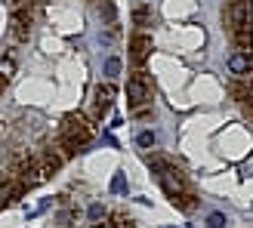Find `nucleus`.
<instances>
[{
  "label": "nucleus",
  "mask_w": 253,
  "mask_h": 228,
  "mask_svg": "<svg viewBox=\"0 0 253 228\" xmlns=\"http://www.w3.org/2000/svg\"><path fill=\"white\" fill-rule=\"evenodd\" d=\"M145 160H148V167L155 170L161 188H164V191H167V197H170V204L179 207L182 213H192V210L198 207L201 197L195 194V188L188 185V179H185V173H182L179 163H173L170 157H164V154H148Z\"/></svg>",
  "instance_id": "nucleus-1"
},
{
  "label": "nucleus",
  "mask_w": 253,
  "mask_h": 228,
  "mask_svg": "<svg viewBox=\"0 0 253 228\" xmlns=\"http://www.w3.org/2000/svg\"><path fill=\"white\" fill-rule=\"evenodd\" d=\"M222 25L235 46L241 53H250L253 46V34H250V0H225L222 6Z\"/></svg>",
  "instance_id": "nucleus-2"
},
{
  "label": "nucleus",
  "mask_w": 253,
  "mask_h": 228,
  "mask_svg": "<svg viewBox=\"0 0 253 228\" xmlns=\"http://www.w3.org/2000/svg\"><path fill=\"white\" fill-rule=\"evenodd\" d=\"M93 142V126L86 123L81 114H71V117H65V123H62V133H59V154L62 157H71L74 151H81Z\"/></svg>",
  "instance_id": "nucleus-3"
},
{
  "label": "nucleus",
  "mask_w": 253,
  "mask_h": 228,
  "mask_svg": "<svg viewBox=\"0 0 253 228\" xmlns=\"http://www.w3.org/2000/svg\"><path fill=\"white\" fill-rule=\"evenodd\" d=\"M151 99H155V86H151V77H148L142 68H136L133 77L126 80V105H130L133 111H139L142 105H151Z\"/></svg>",
  "instance_id": "nucleus-4"
},
{
  "label": "nucleus",
  "mask_w": 253,
  "mask_h": 228,
  "mask_svg": "<svg viewBox=\"0 0 253 228\" xmlns=\"http://www.w3.org/2000/svg\"><path fill=\"white\" fill-rule=\"evenodd\" d=\"M151 49H155V40H151V34H145V31H136V34L130 37V62H133L136 68H142L145 62H148Z\"/></svg>",
  "instance_id": "nucleus-5"
},
{
  "label": "nucleus",
  "mask_w": 253,
  "mask_h": 228,
  "mask_svg": "<svg viewBox=\"0 0 253 228\" xmlns=\"http://www.w3.org/2000/svg\"><path fill=\"white\" fill-rule=\"evenodd\" d=\"M25 191H28V188H25L16 176H3V179H0V204H12V200H19Z\"/></svg>",
  "instance_id": "nucleus-6"
},
{
  "label": "nucleus",
  "mask_w": 253,
  "mask_h": 228,
  "mask_svg": "<svg viewBox=\"0 0 253 228\" xmlns=\"http://www.w3.org/2000/svg\"><path fill=\"white\" fill-rule=\"evenodd\" d=\"M115 96H118V86L111 83V80L96 86V117H105L108 108H111V102H115Z\"/></svg>",
  "instance_id": "nucleus-7"
},
{
  "label": "nucleus",
  "mask_w": 253,
  "mask_h": 228,
  "mask_svg": "<svg viewBox=\"0 0 253 228\" xmlns=\"http://www.w3.org/2000/svg\"><path fill=\"white\" fill-rule=\"evenodd\" d=\"M229 71L235 74V77H253V62H250V53H241L238 49L235 56H229Z\"/></svg>",
  "instance_id": "nucleus-8"
},
{
  "label": "nucleus",
  "mask_w": 253,
  "mask_h": 228,
  "mask_svg": "<svg viewBox=\"0 0 253 228\" xmlns=\"http://www.w3.org/2000/svg\"><path fill=\"white\" fill-rule=\"evenodd\" d=\"M12 37H16V40H28L31 37V16L25 9H19V12H12Z\"/></svg>",
  "instance_id": "nucleus-9"
},
{
  "label": "nucleus",
  "mask_w": 253,
  "mask_h": 228,
  "mask_svg": "<svg viewBox=\"0 0 253 228\" xmlns=\"http://www.w3.org/2000/svg\"><path fill=\"white\" fill-rule=\"evenodd\" d=\"M151 22H155V16H151V6H148V3H136V6H133V25H136L139 31H145Z\"/></svg>",
  "instance_id": "nucleus-10"
},
{
  "label": "nucleus",
  "mask_w": 253,
  "mask_h": 228,
  "mask_svg": "<svg viewBox=\"0 0 253 228\" xmlns=\"http://www.w3.org/2000/svg\"><path fill=\"white\" fill-rule=\"evenodd\" d=\"M102 228H133V222L124 216V213H111V216H105Z\"/></svg>",
  "instance_id": "nucleus-11"
},
{
  "label": "nucleus",
  "mask_w": 253,
  "mask_h": 228,
  "mask_svg": "<svg viewBox=\"0 0 253 228\" xmlns=\"http://www.w3.org/2000/svg\"><path fill=\"white\" fill-rule=\"evenodd\" d=\"M229 93L235 96V102H247V99H250V86H247V83L232 80V83H229Z\"/></svg>",
  "instance_id": "nucleus-12"
},
{
  "label": "nucleus",
  "mask_w": 253,
  "mask_h": 228,
  "mask_svg": "<svg viewBox=\"0 0 253 228\" xmlns=\"http://www.w3.org/2000/svg\"><path fill=\"white\" fill-rule=\"evenodd\" d=\"M121 68H124V65H121V59H118V56H111V59L105 62V77H108V80H115L118 74H121Z\"/></svg>",
  "instance_id": "nucleus-13"
},
{
  "label": "nucleus",
  "mask_w": 253,
  "mask_h": 228,
  "mask_svg": "<svg viewBox=\"0 0 253 228\" xmlns=\"http://www.w3.org/2000/svg\"><path fill=\"white\" fill-rule=\"evenodd\" d=\"M155 142H158V136L151 133V130H142V133L136 136V145L139 148H155Z\"/></svg>",
  "instance_id": "nucleus-14"
},
{
  "label": "nucleus",
  "mask_w": 253,
  "mask_h": 228,
  "mask_svg": "<svg viewBox=\"0 0 253 228\" xmlns=\"http://www.w3.org/2000/svg\"><path fill=\"white\" fill-rule=\"evenodd\" d=\"M111 191H115V194H126V176L124 173L111 176Z\"/></svg>",
  "instance_id": "nucleus-15"
},
{
  "label": "nucleus",
  "mask_w": 253,
  "mask_h": 228,
  "mask_svg": "<svg viewBox=\"0 0 253 228\" xmlns=\"http://www.w3.org/2000/svg\"><path fill=\"white\" fill-rule=\"evenodd\" d=\"M225 222H229L225 213H210L207 216V228H225Z\"/></svg>",
  "instance_id": "nucleus-16"
},
{
  "label": "nucleus",
  "mask_w": 253,
  "mask_h": 228,
  "mask_svg": "<svg viewBox=\"0 0 253 228\" xmlns=\"http://www.w3.org/2000/svg\"><path fill=\"white\" fill-rule=\"evenodd\" d=\"M96 9H99V16H105L108 22H115V6H111V0H102Z\"/></svg>",
  "instance_id": "nucleus-17"
},
{
  "label": "nucleus",
  "mask_w": 253,
  "mask_h": 228,
  "mask_svg": "<svg viewBox=\"0 0 253 228\" xmlns=\"http://www.w3.org/2000/svg\"><path fill=\"white\" fill-rule=\"evenodd\" d=\"M86 213H90V219H93V222L105 219V207H102V204H90V210H86Z\"/></svg>",
  "instance_id": "nucleus-18"
},
{
  "label": "nucleus",
  "mask_w": 253,
  "mask_h": 228,
  "mask_svg": "<svg viewBox=\"0 0 253 228\" xmlns=\"http://www.w3.org/2000/svg\"><path fill=\"white\" fill-rule=\"evenodd\" d=\"M244 114H247V117L253 120V96H250V102H244Z\"/></svg>",
  "instance_id": "nucleus-19"
},
{
  "label": "nucleus",
  "mask_w": 253,
  "mask_h": 228,
  "mask_svg": "<svg viewBox=\"0 0 253 228\" xmlns=\"http://www.w3.org/2000/svg\"><path fill=\"white\" fill-rule=\"evenodd\" d=\"M3 90H6V74H0V96H3Z\"/></svg>",
  "instance_id": "nucleus-20"
},
{
  "label": "nucleus",
  "mask_w": 253,
  "mask_h": 228,
  "mask_svg": "<svg viewBox=\"0 0 253 228\" xmlns=\"http://www.w3.org/2000/svg\"><path fill=\"white\" fill-rule=\"evenodd\" d=\"M96 228H102V225H96Z\"/></svg>",
  "instance_id": "nucleus-21"
},
{
  "label": "nucleus",
  "mask_w": 253,
  "mask_h": 228,
  "mask_svg": "<svg viewBox=\"0 0 253 228\" xmlns=\"http://www.w3.org/2000/svg\"><path fill=\"white\" fill-rule=\"evenodd\" d=\"M0 207H3V204H0Z\"/></svg>",
  "instance_id": "nucleus-22"
},
{
  "label": "nucleus",
  "mask_w": 253,
  "mask_h": 228,
  "mask_svg": "<svg viewBox=\"0 0 253 228\" xmlns=\"http://www.w3.org/2000/svg\"><path fill=\"white\" fill-rule=\"evenodd\" d=\"M167 228H170V225H167Z\"/></svg>",
  "instance_id": "nucleus-23"
}]
</instances>
